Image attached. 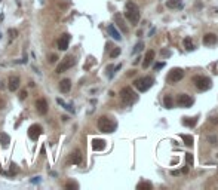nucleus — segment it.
<instances>
[{"label":"nucleus","mask_w":218,"mask_h":190,"mask_svg":"<svg viewBox=\"0 0 218 190\" xmlns=\"http://www.w3.org/2000/svg\"><path fill=\"white\" fill-rule=\"evenodd\" d=\"M0 141H2V144L5 146V147H7L9 146V141H11V138L7 134H0Z\"/></svg>","instance_id":"nucleus-24"},{"label":"nucleus","mask_w":218,"mask_h":190,"mask_svg":"<svg viewBox=\"0 0 218 190\" xmlns=\"http://www.w3.org/2000/svg\"><path fill=\"white\" fill-rule=\"evenodd\" d=\"M186 160H187L188 165L191 166V165H193V154H191V153H186Z\"/></svg>","instance_id":"nucleus-27"},{"label":"nucleus","mask_w":218,"mask_h":190,"mask_svg":"<svg viewBox=\"0 0 218 190\" xmlns=\"http://www.w3.org/2000/svg\"><path fill=\"white\" fill-rule=\"evenodd\" d=\"M74 64H76V58L74 57H65L63 61H61V64L57 67V73H64L65 70L71 68Z\"/></svg>","instance_id":"nucleus-7"},{"label":"nucleus","mask_w":218,"mask_h":190,"mask_svg":"<svg viewBox=\"0 0 218 190\" xmlns=\"http://www.w3.org/2000/svg\"><path fill=\"white\" fill-rule=\"evenodd\" d=\"M70 89H71V80H70V79H64V80L59 82V91L63 94L70 92Z\"/></svg>","instance_id":"nucleus-15"},{"label":"nucleus","mask_w":218,"mask_h":190,"mask_svg":"<svg viewBox=\"0 0 218 190\" xmlns=\"http://www.w3.org/2000/svg\"><path fill=\"white\" fill-rule=\"evenodd\" d=\"M143 49H144V43H143V42L137 43V46H135V49H134V54L139 52V51H143Z\"/></svg>","instance_id":"nucleus-28"},{"label":"nucleus","mask_w":218,"mask_h":190,"mask_svg":"<svg viewBox=\"0 0 218 190\" xmlns=\"http://www.w3.org/2000/svg\"><path fill=\"white\" fill-rule=\"evenodd\" d=\"M98 129L101 132H114V129H116V122H113L111 119H108L107 116H101L98 119Z\"/></svg>","instance_id":"nucleus-2"},{"label":"nucleus","mask_w":218,"mask_h":190,"mask_svg":"<svg viewBox=\"0 0 218 190\" xmlns=\"http://www.w3.org/2000/svg\"><path fill=\"white\" fill-rule=\"evenodd\" d=\"M92 149L97 150V152H101L106 149V141L104 140H100V138H95V140L92 141Z\"/></svg>","instance_id":"nucleus-16"},{"label":"nucleus","mask_w":218,"mask_h":190,"mask_svg":"<svg viewBox=\"0 0 218 190\" xmlns=\"http://www.w3.org/2000/svg\"><path fill=\"white\" fill-rule=\"evenodd\" d=\"M40 134H42V126L40 125H31L28 128V137L31 140H37L40 137Z\"/></svg>","instance_id":"nucleus-10"},{"label":"nucleus","mask_w":218,"mask_h":190,"mask_svg":"<svg viewBox=\"0 0 218 190\" xmlns=\"http://www.w3.org/2000/svg\"><path fill=\"white\" fill-rule=\"evenodd\" d=\"M193 82H194L196 88L199 91H208L212 86V80L209 79V77H205V76H194Z\"/></svg>","instance_id":"nucleus-5"},{"label":"nucleus","mask_w":218,"mask_h":190,"mask_svg":"<svg viewBox=\"0 0 218 190\" xmlns=\"http://www.w3.org/2000/svg\"><path fill=\"white\" fill-rule=\"evenodd\" d=\"M36 110L39 115H46L48 113V101L45 98H39L36 101Z\"/></svg>","instance_id":"nucleus-9"},{"label":"nucleus","mask_w":218,"mask_h":190,"mask_svg":"<svg viewBox=\"0 0 218 190\" xmlns=\"http://www.w3.org/2000/svg\"><path fill=\"white\" fill-rule=\"evenodd\" d=\"M120 98L125 104H134V102L138 100V95L132 91V88L126 86V88H123L120 91Z\"/></svg>","instance_id":"nucleus-4"},{"label":"nucleus","mask_w":218,"mask_h":190,"mask_svg":"<svg viewBox=\"0 0 218 190\" xmlns=\"http://www.w3.org/2000/svg\"><path fill=\"white\" fill-rule=\"evenodd\" d=\"M27 95H28V94H27V91H25V89L21 91V92H20V100H25V98H27Z\"/></svg>","instance_id":"nucleus-34"},{"label":"nucleus","mask_w":218,"mask_h":190,"mask_svg":"<svg viewBox=\"0 0 218 190\" xmlns=\"http://www.w3.org/2000/svg\"><path fill=\"white\" fill-rule=\"evenodd\" d=\"M182 77H184V70H182V68H172L168 74V77H166V80H168V83L174 85V83L180 82Z\"/></svg>","instance_id":"nucleus-6"},{"label":"nucleus","mask_w":218,"mask_h":190,"mask_svg":"<svg viewBox=\"0 0 218 190\" xmlns=\"http://www.w3.org/2000/svg\"><path fill=\"white\" fill-rule=\"evenodd\" d=\"M196 123H197V119H193V117H184L182 119V125H186V126L193 128Z\"/></svg>","instance_id":"nucleus-21"},{"label":"nucleus","mask_w":218,"mask_h":190,"mask_svg":"<svg viewBox=\"0 0 218 190\" xmlns=\"http://www.w3.org/2000/svg\"><path fill=\"white\" fill-rule=\"evenodd\" d=\"M163 104L166 108H172L174 107V100L171 95H165V98H163Z\"/></svg>","instance_id":"nucleus-22"},{"label":"nucleus","mask_w":218,"mask_h":190,"mask_svg":"<svg viewBox=\"0 0 218 190\" xmlns=\"http://www.w3.org/2000/svg\"><path fill=\"white\" fill-rule=\"evenodd\" d=\"M154 83V79L150 76H144V77H139V79H137L134 82V86L139 91V92H145V91H149L151 86Z\"/></svg>","instance_id":"nucleus-3"},{"label":"nucleus","mask_w":218,"mask_h":190,"mask_svg":"<svg viewBox=\"0 0 218 190\" xmlns=\"http://www.w3.org/2000/svg\"><path fill=\"white\" fill-rule=\"evenodd\" d=\"M162 54H163V55H166V57H169V55H171L169 51H162Z\"/></svg>","instance_id":"nucleus-39"},{"label":"nucleus","mask_w":218,"mask_h":190,"mask_svg":"<svg viewBox=\"0 0 218 190\" xmlns=\"http://www.w3.org/2000/svg\"><path fill=\"white\" fill-rule=\"evenodd\" d=\"M166 6L171 7V9H181V7H182V2H181V0H168Z\"/></svg>","instance_id":"nucleus-19"},{"label":"nucleus","mask_w":218,"mask_h":190,"mask_svg":"<svg viewBox=\"0 0 218 190\" xmlns=\"http://www.w3.org/2000/svg\"><path fill=\"white\" fill-rule=\"evenodd\" d=\"M3 106H5V101L0 100V108H3Z\"/></svg>","instance_id":"nucleus-41"},{"label":"nucleus","mask_w":218,"mask_h":190,"mask_svg":"<svg viewBox=\"0 0 218 190\" xmlns=\"http://www.w3.org/2000/svg\"><path fill=\"white\" fill-rule=\"evenodd\" d=\"M57 61H58V55L52 54V55L49 57V63H52V64H54V63H57Z\"/></svg>","instance_id":"nucleus-33"},{"label":"nucleus","mask_w":218,"mask_h":190,"mask_svg":"<svg viewBox=\"0 0 218 190\" xmlns=\"http://www.w3.org/2000/svg\"><path fill=\"white\" fill-rule=\"evenodd\" d=\"M184 48H186L187 51H194V43H193V40H191L190 37H186V39H184Z\"/></svg>","instance_id":"nucleus-23"},{"label":"nucleus","mask_w":218,"mask_h":190,"mask_svg":"<svg viewBox=\"0 0 218 190\" xmlns=\"http://www.w3.org/2000/svg\"><path fill=\"white\" fill-rule=\"evenodd\" d=\"M20 169H18V166L15 165V163H11V174H16Z\"/></svg>","instance_id":"nucleus-32"},{"label":"nucleus","mask_w":218,"mask_h":190,"mask_svg":"<svg viewBox=\"0 0 218 190\" xmlns=\"http://www.w3.org/2000/svg\"><path fill=\"white\" fill-rule=\"evenodd\" d=\"M114 20L117 21V24H119V27L122 28V31H125V33H126V31H128V28H126V25H125L123 20H122V15H120V13H116V15H114Z\"/></svg>","instance_id":"nucleus-20"},{"label":"nucleus","mask_w":218,"mask_h":190,"mask_svg":"<svg viewBox=\"0 0 218 190\" xmlns=\"http://www.w3.org/2000/svg\"><path fill=\"white\" fill-rule=\"evenodd\" d=\"M107 31H108V34H110V36H111L113 39H114V40H120V39H122L120 33L116 30V27H114L113 24H110L108 27H107Z\"/></svg>","instance_id":"nucleus-18"},{"label":"nucleus","mask_w":218,"mask_h":190,"mask_svg":"<svg viewBox=\"0 0 218 190\" xmlns=\"http://www.w3.org/2000/svg\"><path fill=\"white\" fill-rule=\"evenodd\" d=\"M193 102H194V100L191 98L190 95H187V94H180L178 98H177V104H178L180 107H186V108H188V107L193 106Z\"/></svg>","instance_id":"nucleus-8"},{"label":"nucleus","mask_w":218,"mask_h":190,"mask_svg":"<svg viewBox=\"0 0 218 190\" xmlns=\"http://www.w3.org/2000/svg\"><path fill=\"white\" fill-rule=\"evenodd\" d=\"M154 55H156L154 51H149V52L145 54L144 61H143V67H144V68H149V65L153 63V59H154Z\"/></svg>","instance_id":"nucleus-13"},{"label":"nucleus","mask_w":218,"mask_h":190,"mask_svg":"<svg viewBox=\"0 0 218 190\" xmlns=\"http://www.w3.org/2000/svg\"><path fill=\"white\" fill-rule=\"evenodd\" d=\"M125 16L128 18V21L131 24L137 25L139 22V9L134 2H128L125 6Z\"/></svg>","instance_id":"nucleus-1"},{"label":"nucleus","mask_w":218,"mask_h":190,"mask_svg":"<svg viewBox=\"0 0 218 190\" xmlns=\"http://www.w3.org/2000/svg\"><path fill=\"white\" fill-rule=\"evenodd\" d=\"M65 187H67V189H77V184H74V183H68Z\"/></svg>","instance_id":"nucleus-36"},{"label":"nucleus","mask_w":218,"mask_h":190,"mask_svg":"<svg viewBox=\"0 0 218 190\" xmlns=\"http://www.w3.org/2000/svg\"><path fill=\"white\" fill-rule=\"evenodd\" d=\"M153 186H151V183H149V181H143V183H139V184H137V189L138 190H141V189H151Z\"/></svg>","instance_id":"nucleus-26"},{"label":"nucleus","mask_w":218,"mask_h":190,"mask_svg":"<svg viewBox=\"0 0 218 190\" xmlns=\"http://www.w3.org/2000/svg\"><path fill=\"white\" fill-rule=\"evenodd\" d=\"M181 172H182V174H187V172H188V166H184L181 169Z\"/></svg>","instance_id":"nucleus-38"},{"label":"nucleus","mask_w":218,"mask_h":190,"mask_svg":"<svg viewBox=\"0 0 218 190\" xmlns=\"http://www.w3.org/2000/svg\"><path fill=\"white\" fill-rule=\"evenodd\" d=\"M165 67V63L162 61V63H157V64H156L154 65V70H160V68H163Z\"/></svg>","instance_id":"nucleus-35"},{"label":"nucleus","mask_w":218,"mask_h":190,"mask_svg":"<svg viewBox=\"0 0 218 190\" xmlns=\"http://www.w3.org/2000/svg\"><path fill=\"white\" fill-rule=\"evenodd\" d=\"M119 54H120V48H116V49H113L111 52H110V57H111V58H116V57H119Z\"/></svg>","instance_id":"nucleus-30"},{"label":"nucleus","mask_w":218,"mask_h":190,"mask_svg":"<svg viewBox=\"0 0 218 190\" xmlns=\"http://www.w3.org/2000/svg\"><path fill=\"white\" fill-rule=\"evenodd\" d=\"M9 36L12 37V39H15V37H18V30H15V28H9Z\"/></svg>","instance_id":"nucleus-29"},{"label":"nucleus","mask_w":218,"mask_h":190,"mask_svg":"<svg viewBox=\"0 0 218 190\" xmlns=\"http://www.w3.org/2000/svg\"><path fill=\"white\" fill-rule=\"evenodd\" d=\"M217 43V36L212 33H208L203 36V45L205 46H211V45H215Z\"/></svg>","instance_id":"nucleus-14"},{"label":"nucleus","mask_w":218,"mask_h":190,"mask_svg":"<svg viewBox=\"0 0 218 190\" xmlns=\"http://www.w3.org/2000/svg\"><path fill=\"white\" fill-rule=\"evenodd\" d=\"M57 102H58V104H61V106H63V107H65L67 110H70V111H73V107H70V106H67V104H65V102H64L63 100H59V98H58V100H57Z\"/></svg>","instance_id":"nucleus-31"},{"label":"nucleus","mask_w":218,"mask_h":190,"mask_svg":"<svg viewBox=\"0 0 218 190\" xmlns=\"http://www.w3.org/2000/svg\"><path fill=\"white\" fill-rule=\"evenodd\" d=\"M212 123H218V117H212Z\"/></svg>","instance_id":"nucleus-42"},{"label":"nucleus","mask_w":218,"mask_h":190,"mask_svg":"<svg viewBox=\"0 0 218 190\" xmlns=\"http://www.w3.org/2000/svg\"><path fill=\"white\" fill-rule=\"evenodd\" d=\"M181 138H182V141H184L187 146H193V137H191V135H186V134H182V135H181Z\"/></svg>","instance_id":"nucleus-25"},{"label":"nucleus","mask_w":218,"mask_h":190,"mask_svg":"<svg viewBox=\"0 0 218 190\" xmlns=\"http://www.w3.org/2000/svg\"><path fill=\"white\" fill-rule=\"evenodd\" d=\"M7 88L11 92H15L20 88V77L18 76H11L9 77V83H7Z\"/></svg>","instance_id":"nucleus-12"},{"label":"nucleus","mask_w":218,"mask_h":190,"mask_svg":"<svg viewBox=\"0 0 218 190\" xmlns=\"http://www.w3.org/2000/svg\"><path fill=\"white\" fill-rule=\"evenodd\" d=\"M171 174H172V175H178V174H180V171H172Z\"/></svg>","instance_id":"nucleus-40"},{"label":"nucleus","mask_w":218,"mask_h":190,"mask_svg":"<svg viewBox=\"0 0 218 190\" xmlns=\"http://www.w3.org/2000/svg\"><path fill=\"white\" fill-rule=\"evenodd\" d=\"M70 160H71V163H74V165H79V163H82V152L80 150H74L71 153V158H70Z\"/></svg>","instance_id":"nucleus-17"},{"label":"nucleus","mask_w":218,"mask_h":190,"mask_svg":"<svg viewBox=\"0 0 218 190\" xmlns=\"http://www.w3.org/2000/svg\"><path fill=\"white\" fill-rule=\"evenodd\" d=\"M208 140H211V141H212L211 144H217V138H215V137H209Z\"/></svg>","instance_id":"nucleus-37"},{"label":"nucleus","mask_w":218,"mask_h":190,"mask_svg":"<svg viewBox=\"0 0 218 190\" xmlns=\"http://www.w3.org/2000/svg\"><path fill=\"white\" fill-rule=\"evenodd\" d=\"M68 43H70V34L64 33L63 36L59 37V40H58V49L67 51V49H68Z\"/></svg>","instance_id":"nucleus-11"}]
</instances>
